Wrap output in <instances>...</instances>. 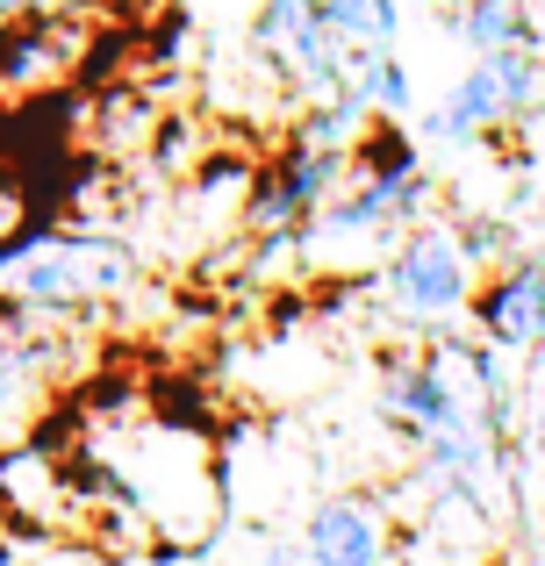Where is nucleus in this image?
Instances as JSON below:
<instances>
[{"label": "nucleus", "instance_id": "obj_1", "mask_svg": "<svg viewBox=\"0 0 545 566\" xmlns=\"http://www.w3.org/2000/svg\"><path fill=\"white\" fill-rule=\"evenodd\" d=\"M431 201H438V180H431V166H423L417 137H409L402 123H374L366 144L352 151L345 187H337L331 201H323V216L302 230V251L323 259V265L359 259V265L380 273V259H388L417 222L438 216Z\"/></svg>", "mask_w": 545, "mask_h": 566}, {"label": "nucleus", "instance_id": "obj_2", "mask_svg": "<svg viewBox=\"0 0 545 566\" xmlns=\"http://www.w3.org/2000/svg\"><path fill=\"white\" fill-rule=\"evenodd\" d=\"M144 280V259L129 237L115 230H65V222H36L14 244H0V308L14 316H94V308L123 302Z\"/></svg>", "mask_w": 545, "mask_h": 566}, {"label": "nucleus", "instance_id": "obj_3", "mask_svg": "<svg viewBox=\"0 0 545 566\" xmlns=\"http://www.w3.org/2000/svg\"><path fill=\"white\" fill-rule=\"evenodd\" d=\"M474 294H481L474 237H467V222H452V216L417 222L374 273L380 316H395L402 331H431V337H452V323L474 316Z\"/></svg>", "mask_w": 545, "mask_h": 566}, {"label": "nucleus", "instance_id": "obj_4", "mask_svg": "<svg viewBox=\"0 0 545 566\" xmlns=\"http://www.w3.org/2000/svg\"><path fill=\"white\" fill-rule=\"evenodd\" d=\"M252 57L273 72L294 108H331L359 94V43L323 14V0H259L252 8Z\"/></svg>", "mask_w": 545, "mask_h": 566}, {"label": "nucleus", "instance_id": "obj_5", "mask_svg": "<svg viewBox=\"0 0 545 566\" xmlns=\"http://www.w3.org/2000/svg\"><path fill=\"white\" fill-rule=\"evenodd\" d=\"M545 101V57L538 51H503V57H474L446 80V94L431 101V144L460 151V144H481V137H503L517 129Z\"/></svg>", "mask_w": 545, "mask_h": 566}, {"label": "nucleus", "instance_id": "obj_6", "mask_svg": "<svg viewBox=\"0 0 545 566\" xmlns=\"http://www.w3.org/2000/svg\"><path fill=\"white\" fill-rule=\"evenodd\" d=\"M101 43V22H22L0 36V101H43L80 80Z\"/></svg>", "mask_w": 545, "mask_h": 566}, {"label": "nucleus", "instance_id": "obj_7", "mask_svg": "<svg viewBox=\"0 0 545 566\" xmlns=\"http://www.w3.org/2000/svg\"><path fill=\"white\" fill-rule=\"evenodd\" d=\"M474 337L503 359L517 352H545V251L495 265L474 294Z\"/></svg>", "mask_w": 545, "mask_h": 566}, {"label": "nucleus", "instance_id": "obj_8", "mask_svg": "<svg viewBox=\"0 0 545 566\" xmlns=\"http://www.w3.org/2000/svg\"><path fill=\"white\" fill-rule=\"evenodd\" d=\"M57 337H65V323L0 308V444H8L14 430H29V423H36V409L51 401Z\"/></svg>", "mask_w": 545, "mask_h": 566}, {"label": "nucleus", "instance_id": "obj_9", "mask_svg": "<svg viewBox=\"0 0 545 566\" xmlns=\"http://www.w3.org/2000/svg\"><path fill=\"white\" fill-rule=\"evenodd\" d=\"M294 545L308 553V566H395V538L374 495H323L302 516Z\"/></svg>", "mask_w": 545, "mask_h": 566}, {"label": "nucleus", "instance_id": "obj_10", "mask_svg": "<svg viewBox=\"0 0 545 566\" xmlns=\"http://www.w3.org/2000/svg\"><path fill=\"white\" fill-rule=\"evenodd\" d=\"M452 36L474 57H503V51H538V22L532 0H452Z\"/></svg>", "mask_w": 545, "mask_h": 566}, {"label": "nucleus", "instance_id": "obj_11", "mask_svg": "<svg viewBox=\"0 0 545 566\" xmlns=\"http://www.w3.org/2000/svg\"><path fill=\"white\" fill-rule=\"evenodd\" d=\"M359 101L374 108V123H409L417 115V86H409L402 51H366L359 57Z\"/></svg>", "mask_w": 545, "mask_h": 566}, {"label": "nucleus", "instance_id": "obj_12", "mask_svg": "<svg viewBox=\"0 0 545 566\" xmlns=\"http://www.w3.org/2000/svg\"><path fill=\"white\" fill-rule=\"evenodd\" d=\"M323 14L359 51H395V36H402V0H323Z\"/></svg>", "mask_w": 545, "mask_h": 566}, {"label": "nucleus", "instance_id": "obj_13", "mask_svg": "<svg viewBox=\"0 0 545 566\" xmlns=\"http://www.w3.org/2000/svg\"><path fill=\"white\" fill-rule=\"evenodd\" d=\"M115 8H129V0H0V36L22 22H101Z\"/></svg>", "mask_w": 545, "mask_h": 566}, {"label": "nucleus", "instance_id": "obj_14", "mask_svg": "<svg viewBox=\"0 0 545 566\" xmlns=\"http://www.w3.org/2000/svg\"><path fill=\"white\" fill-rule=\"evenodd\" d=\"M29 216H36V208H29L22 180H14V172L0 166V244H14V237H22V230H36V222H29Z\"/></svg>", "mask_w": 545, "mask_h": 566}, {"label": "nucleus", "instance_id": "obj_15", "mask_svg": "<svg viewBox=\"0 0 545 566\" xmlns=\"http://www.w3.org/2000/svg\"><path fill=\"white\" fill-rule=\"evenodd\" d=\"M259 566H308V553H302V545H266Z\"/></svg>", "mask_w": 545, "mask_h": 566}]
</instances>
